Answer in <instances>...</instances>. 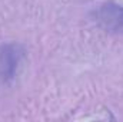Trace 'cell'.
<instances>
[{"label":"cell","mask_w":123,"mask_h":122,"mask_svg":"<svg viewBox=\"0 0 123 122\" xmlns=\"http://www.w3.org/2000/svg\"><path fill=\"white\" fill-rule=\"evenodd\" d=\"M94 19L109 33L123 34V6L115 1L105 3L94 10Z\"/></svg>","instance_id":"cell-1"},{"label":"cell","mask_w":123,"mask_h":122,"mask_svg":"<svg viewBox=\"0 0 123 122\" xmlns=\"http://www.w3.org/2000/svg\"><path fill=\"white\" fill-rule=\"evenodd\" d=\"M25 58V52L19 45H6L0 49V81H12Z\"/></svg>","instance_id":"cell-2"}]
</instances>
